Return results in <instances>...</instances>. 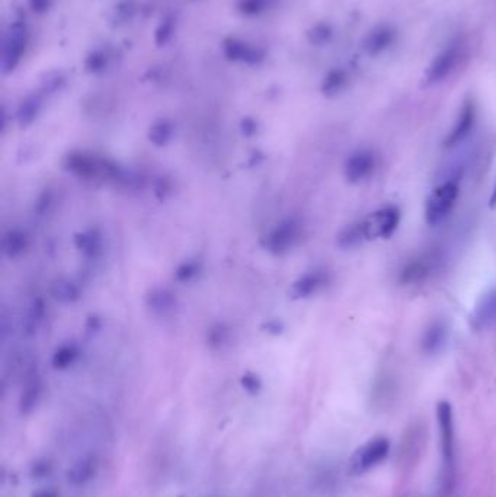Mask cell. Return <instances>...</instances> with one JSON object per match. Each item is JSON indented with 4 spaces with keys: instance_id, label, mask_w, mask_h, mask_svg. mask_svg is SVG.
I'll return each mask as SVG.
<instances>
[{
    "instance_id": "cell-39",
    "label": "cell",
    "mask_w": 496,
    "mask_h": 497,
    "mask_svg": "<svg viewBox=\"0 0 496 497\" xmlns=\"http://www.w3.org/2000/svg\"><path fill=\"white\" fill-rule=\"evenodd\" d=\"M242 131H243V134H246V136H254L256 132V124L252 120H243Z\"/></svg>"
},
{
    "instance_id": "cell-4",
    "label": "cell",
    "mask_w": 496,
    "mask_h": 497,
    "mask_svg": "<svg viewBox=\"0 0 496 497\" xmlns=\"http://www.w3.org/2000/svg\"><path fill=\"white\" fill-rule=\"evenodd\" d=\"M435 416L438 423L440 432V446H441V458L444 464L445 474H451L454 466V439H456V429H454V411L453 406L447 400H441L437 404Z\"/></svg>"
},
{
    "instance_id": "cell-23",
    "label": "cell",
    "mask_w": 496,
    "mask_h": 497,
    "mask_svg": "<svg viewBox=\"0 0 496 497\" xmlns=\"http://www.w3.org/2000/svg\"><path fill=\"white\" fill-rule=\"evenodd\" d=\"M42 106V96L41 95H31L21 104L18 109V121L21 125H29L34 121Z\"/></svg>"
},
{
    "instance_id": "cell-15",
    "label": "cell",
    "mask_w": 496,
    "mask_h": 497,
    "mask_svg": "<svg viewBox=\"0 0 496 497\" xmlns=\"http://www.w3.org/2000/svg\"><path fill=\"white\" fill-rule=\"evenodd\" d=\"M42 379L37 371L32 370L25 381L24 390L20 397V411L22 414H29L37 409L42 397Z\"/></svg>"
},
{
    "instance_id": "cell-24",
    "label": "cell",
    "mask_w": 496,
    "mask_h": 497,
    "mask_svg": "<svg viewBox=\"0 0 496 497\" xmlns=\"http://www.w3.org/2000/svg\"><path fill=\"white\" fill-rule=\"evenodd\" d=\"M79 355H80V351L75 343L63 345L54 352L52 363L56 370H60V371L68 370L79 359Z\"/></svg>"
},
{
    "instance_id": "cell-31",
    "label": "cell",
    "mask_w": 496,
    "mask_h": 497,
    "mask_svg": "<svg viewBox=\"0 0 496 497\" xmlns=\"http://www.w3.org/2000/svg\"><path fill=\"white\" fill-rule=\"evenodd\" d=\"M332 38V28L326 24H319L309 32V41L313 45H325Z\"/></svg>"
},
{
    "instance_id": "cell-16",
    "label": "cell",
    "mask_w": 496,
    "mask_h": 497,
    "mask_svg": "<svg viewBox=\"0 0 496 497\" xmlns=\"http://www.w3.org/2000/svg\"><path fill=\"white\" fill-rule=\"evenodd\" d=\"M396 31L394 28L389 26V25H380L375 26L370 34L364 38L362 47L364 52L370 56H378L382 54L383 52H386L387 48H390L394 41H396Z\"/></svg>"
},
{
    "instance_id": "cell-11",
    "label": "cell",
    "mask_w": 496,
    "mask_h": 497,
    "mask_svg": "<svg viewBox=\"0 0 496 497\" xmlns=\"http://www.w3.org/2000/svg\"><path fill=\"white\" fill-rule=\"evenodd\" d=\"M474 123H476V105L472 99H466L458 112V117L451 131L444 140V147L451 148L465 141L470 136Z\"/></svg>"
},
{
    "instance_id": "cell-40",
    "label": "cell",
    "mask_w": 496,
    "mask_h": 497,
    "mask_svg": "<svg viewBox=\"0 0 496 497\" xmlns=\"http://www.w3.org/2000/svg\"><path fill=\"white\" fill-rule=\"evenodd\" d=\"M268 329H270V331H275V333H279V331H281V329H283V327H281V323L279 322H271L270 324H268Z\"/></svg>"
},
{
    "instance_id": "cell-10",
    "label": "cell",
    "mask_w": 496,
    "mask_h": 497,
    "mask_svg": "<svg viewBox=\"0 0 496 497\" xmlns=\"http://www.w3.org/2000/svg\"><path fill=\"white\" fill-rule=\"evenodd\" d=\"M375 169V156L369 148H359L345 161L343 175L350 184L369 179Z\"/></svg>"
},
{
    "instance_id": "cell-28",
    "label": "cell",
    "mask_w": 496,
    "mask_h": 497,
    "mask_svg": "<svg viewBox=\"0 0 496 497\" xmlns=\"http://www.w3.org/2000/svg\"><path fill=\"white\" fill-rule=\"evenodd\" d=\"M172 136H173V128L168 121H159L148 129V140L159 147L168 144Z\"/></svg>"
},
{
    "instance_id": "cell-27",
    "label": "cell",
    "mask_w": 496,
    "mask_h": 497,
    "mask_svg": "<svg viewBox=\"0 0 496 497\" xmlns=\"http://www.w3.org/2000/svg\"><path fill=\"white\" fill-rule=\"evenodd\" d=\"M52 294L57 301L69 304L75 303L79 298V288L73 283H70V281H57L53 285Z\"/></svg>"
},
{
    "instance_id": "cell-35",
    "label": "cell",
    "mask_w": 496,
    "mask_h": 497,
    "mask_svg": "<svg viewBox=\"0 0 496 497\" xmlns=\"http://www.w3.org/2000/svg\"><path fill=\"white\" fill-rule=\"evenodd\" d=\"M227 339H228V330L224 326L219 324L210 330L208 340L211 346H222L223 343H226Z\"/></svg>"
},
{
    "instance_id": "cell-30",
    "label": "cell",
    "mask_w": 496,
    "mask_h": 497,
    "mask_svg": "<svg viewBox=\"0 0 496 497\" xmlns=\"http://www.w3.org/2000/svg\"><path fill=\"white\" fill-rule=\"evenodd\" d=\"M272 0H240L239 9L242 13L255 16L262 12H265L271 6Z\"/></svg>"
},
{
    "instance_id": "cell-9",
    "label": "cell",
    "mask_w": 496,
    "mask_h": 497,
    "mask_svg": "<svg viewBox=\"0 0 496 497\" xmlns=\"http://www.w3.org/2000/svg\"><path fill=\"white\" fill-rule=\"evenodd\" d=\"M441 262V256L438 252H426L415 259L405 263V267L399 272V283L401 285H418L425 283V281L434 274L438 263Z\"/></svg>"
},
{
    "instance_id": "cell-8",
    "label": "cell",
    "mask_w": 496,
    "mask_h": 497,
    "mask_svg": "<svg viewBox=\"0 0 496 497\" xmlns=\"http://www.w3.org/2000/svg\"><path fill=\"white\" fill-rule=\"evenodd\" d=\"M463 56V44L460 41H454L450 45L445 47L442 52L429 64V68L425 73V85L433 86L437 83H441L445 77H449L457 64L460 63Z\"/></svg>"
},
{
    "instance_id": "cell-32",
    "label": "cell",
    "mask_w": 496,
    "mask_h": 497,
    "mask_svg": "<svg viewBox=\"0 0 496 497\" xmlns=\"http://www.w3.org/2000/svg\"><path fill=\"white\" fill-rule=\"evenodd\" d=\"M200 268H201L200 263L195 260L185 262L176 269L175 278L179 281V283H189L191 279H194L198 274H200Z\"/></svg>"
},
{
    "instance_id": "cell-19",
    "label": "cell",
    "mask_w": 496,
    "mask_h": 497,
    "mask_svg": "<svg viewBox=\"0 0 496 497\" xmlns=\"http://www.w3.org/2000/svg\"><path fill=\"white\" fill-rule=\"evenodd\" d=\"M44 316H45V306L41 298H37L31 303V306L28 307L25 317L22 320V331L25 336H32L36 335L40 326L44 322Z\"/></svg>"
},
{
    "instance_id": "cell-20",
    "label": "cell",
    "mask_w": 496,
    "mask_h": 497,
    "mask_svg": "<svg viewBox=\"0 0 496 497\" xmlns=\"http://www.w3.org/2000/svg\"><path fill=\"white\" fill-rule=\"evenodd\" d=\"M147 306L152 308L153 313L160 314V316H166L172 313L176 307V300L172 292L163 288L153 290L147 297Z\"/></svg>"
},
{
    "instance_id": "cell-3",
    "label": "cell",
    "mask_w": 496,
    "mask_h": 497,
    "mask_svg": "<svg viewBox=\"0 0 496 497\" xmlns=\"http://www.w3.org/2000/svg\"><path fill=\"white\" fill-rule=\"evenodd\" d=\"M460 189L456 180H445L428 195L425 220L429 226H438L449 217L458 198Z\"/></svg>"
},
{
    "instance_id": "cell-13",
    "label": "cell",
    "mask_w": 496,
    "mask_h": 497,
    "mask_svg": "<svg viewBox=\"0 0 496 497\" xmlns=\"http://www.w3.org/2000/svg\"><path fill=\"white\" fill-rule=\"evenodd\" d=\"M327 283H329V274L326 271L323 269L310 271L295 281L291 287L290 294L294 300H304V298H309L319 292L323 287L327 285Z\"/></svg>"
},
{
    "instance_id": "cell-33",
    "label": "cell",
    "mask_w": 496,
    "mask_h": 497,
    "mask_svg": "<svg viewBox=\"0 0 496 497\" xmlns=\"http://www.w3.org/2000/svg\"><path fill=\"white\" fill-rule=\"evenodd\" d=\"M173 36V19L172 18H166L163 19L162 24L159 25V28L156 29V36H155V41L159 47L166 45L171 38Z\"/></svg>"
},
{
    "instance_id": "cell-34",
    "label": "cell",
    "mask_w": 496,
    "mask_h": 497,
    "mask_svg": "<svg viewBox=\"0 0 496 497\" xmlns=\"http://www.w3.org/2000/svg\"><path fill=\"white\" fill-rule=\"evenodd\" d=\"M242 388L249 395H258L262 390V381L254 372H245L240 378Z\"/></svg>"
},
{
    "instance_id": "cell-2",
    "label": "cell",
    "mask_w": 496,
    "mask_h": 497,
    "mask_svg": "<svg viewBox=\"0 0 496 497\" xmlns=\"http://www.w3.org/2000/svg\"><path fill=\"white\" fill-rule=\"evenodd\" d=\"M392 450V443L386 436H375L364 442L352 452L348 470L351 475L361 477L377 468L387 459Z\"/></svg>"
},
{
    "instance_id": "cell-26",
    "label": "cell",
    "mask_w": 496,
    "mask_h": 497,
    "mask_svg": "<svg viewBox=\"0 0 496 497\" xmlns=\"http://www.w3.org/2000/svg\"><path fill=\"white\" fill-rule=\"evenodd\" d=\"M346 85V73L341 69H335L329 72L322 83V92L325 96L332 97L342 92Z\"/></svg>"
},
{
    "instance_id": "cell-1",
    "label": "cell",
    "mask_w": 496,
    "mask_h": 497,
    "mask_svg": "<svg viewBox=\"0 0 496 497\" xmlns=\"http://www.w3.org/2000/svg\"><path fill=\"white\" fill-rule=\"evenodd\" d=\"M65 168L73 175L82 179H102V180H115L121 184H131L136 179L130 176L127 171L117 163L108 159L99 157L89 153H72L65 159Z\"/></svg>"
},
{
    "instance_id": "cell-7",
    "label": "cell",
    "mask_w": 496,
    "mask_h": 497,
    "mask_svg": "<svg viewBox=\"0 0 496 497\" xmlns=\"http://www.w3.org/2000/svg\"><path fill=\"white\" fill-rule=\"evenodd\" d=\"M303 224L297 217L284 219L278 223L265 237L263 246L274 255H283L293 248L300 240Z\"/></svg>"
},
{
    "instance_id": "cell-38",
    "label": "cell",
    "mask_w": 496,
    "mask_h": 497,
    "mask_svg": "<svg viewBox=\"0 0 496 497\" xmlns=\"http://www.w3.org/2000/svg\"><path fill=\"white\" fill-rule=\"evenodd\" d=\"M31 497H60V493L53 487H44L36 490L31 494Z\"/></svg>"
},
{
    "instance_id": "cell-18",
    "label": "cell",
    "mask_w": 496,
    "mask_h": 497,
    "mask_svg": "<svg viewBox=\"0 0 496 497\" xmlns=\"http://www.w3.org/2000/svg\"><path fill=\"white\" fill-rule=\"evenodd\" d=\"M449 330L444 322H434L424 331L421 339V347L426 355H435L447 343Z\"/></svg>"
},
{
    "instance_id": "cell-36",
    "label": "cell",
    "mask_w": 496,
    "mask_h": 497,
    "mask_svg": "<svg viewBox=\"0 0 496 497\" xmlns=\"http://www.w3.org/2000/svg\"><path fill=\"white\" fill-rule=\"evenodd\" d=\"M88 69L91 72H99L105 68V56L101 53H95L88 58Z\"/></svg>"
},
{
    "instance_id": "cell-41",
    "label": "cell",
    "mask_w": 496,
    "mask_h": 497,
    "mask_svg": "<svg viewBox=\"0 0 496 497\" xmlns=\"http://www.w3.org/2000/svg\"><path fill=\"white\" fill-rule=\"evenodd\" d=\"M489 207L490 208H496V185H495V188L492 191V195L489 198Z\"/></svg>"
},
{
    "instance_id": "cell-21",
    "label": "cell",
    "mask_w": 496,
    "mask_h": 497,
    "mask_svg": "<svg viewBox=\"0 0 496 497\" xmlns=\"http://www.w3.org/2000/svg\"><path fill=\"white\" fill-rule=\"evenodd\" d=\"M336 242L342 248H352V247L362 244L364 242H367L366 236H364L361 221H357V223H352V224H348L346 227H343L336 237Z\"/></svg>"
},
{
    "instance_id": "cell-14",
    "label": "cell",
    "mask_w": 496,
    "mask_h": 497,
    "mask_svg": "<svg viewBox=\"0 0 496 497\" xmlns=\"http://www.w3.org/2000/svg\"><path fill=\"white\" fill-rule=\"evenodd\" d=\"M470 322L474 330H486L496 326V288L481 298L473 310Z\"/></svg>"
},
{
    "instance_id": "cell-37",
    "label": "cell",
    "mask_w": 496,
    "mask_h": 497,
    "mask_svg": "<svg viewBox=\"0 0 496 497\" xmlns=\"http://www.w3.org/2000/svg\"><path fill=\"white\" fill-rule=\"evenodd\" d=\"M49 3H52V0H29L31 9L37 13L45 12L49 8Z\"/></svg>"
},
{
    "instance_id": "cell-17",
    "label": "cell",
    "mask_w": 496,
    "mask_h": 497,
    "mask_svg": "<svg viewBox=\"0 0 496 497\" xmlns=\"http://www.w3.org/2000/svg\"><path fill=\"white\" fill-rule=\"evenodd\" d=\"M224 54L231 61H242L246 64H258L263 60V54L258 48L240 40H227L223 45Z\"/></svg>"
},
{
    "instance_id": "cell-22",
    "label": "cell",
    "mask_w": 496,
    "mask_h": 497,
    "mask_svg": "<svg viewBox=\"0 0 496 497\" xmlns=\"http://www.w3.org/2000/svg\"><path fill=\"white\" fill-rule=\"evenodd\" d=\"M76 246L82 253H85L86 256L95 258L102 248V239L101 235L95 230H88L84 231L76 236Z\"/></svg>"
},
{
    "instance_id": "cell-5",
    "label": "cell",
    "mask_w": 496,
    "mask_h": 497,
    "mask_svg": "<svg viewBox=\"0 0 496 497\" xmlns=\"http://www.w3.org/2000/svg\"><path fill=\"white\" fill-rule=\"evenodd\" d=\"M28 45V28L24 21H13L3 37L2 72L12 73L18 68Z\"/></svg>"
},
{
    "instance_id": "cell-25",
    "label": "cell",
    "mask_w": 496,
    "mask_h": 497,
    "mask_svg": "<svg viewBox=\"0 0 496 497\" xmlns=\"http://www.w3.org/2000/svg\"><path fill=\"white\" fill-rule=\"evenodd\" d=\"M26 246H28L26 236L22 233V231H18V230L9 231V233L3 239V252L10 259L18 258L20 255H22L25 252Z\"/></svg>"
},
{
    "instance_id": "cell-12",
    "label": "cell",
    "mask_w": 496,
    "mask_h": 497,
    "mask_svg": "<svg viewBox=\"0 0 496 497\" xmlns=\"http://www.w3.org/2000/svg\"><path fill=\"white\" fill-rule=\"evenodd\" d=\"M99 459L95 454H85L75 461L65 471V480L73 487H84L98 475Z\"/></svg>"
},
{
    "instance_id": "cell-29",
    "label": "cell",
    "mask_w": 496,
    "mask_h": 497,
    "mask_svg": "<svg viewBox=\"0 0 496 497\" xmlns=\"http://www.w3.org/2000/svg\"><path fill=\"white\" fill-rule=\"evenodd\" d=\"M28 473L32 480H37L38 482V480H44L53 474V464H52V461L45 459V458L36 459L31 464Z\"/></svg>"
},
{
    "instance_id": "cell-6",
    "label": "cell",
    "mask_w": 496,
    "mask_h": 497,
    "mask_svg": "<svg viewBox=\"0 0 496 497\" xmlns=\"http://www.w3.org/2000/svg\"><path fill=\"white\" fill-rule=\"evenodd\" d=\"M359 221L367 242L375 239H389L399 227L401 210L394 205H387L373 211L366 219Z\"/></svg>"
}]
</instances>
